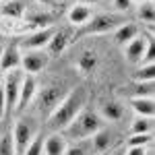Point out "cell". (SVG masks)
Instances as JSON below:
<instances>
[{"label": "cell", "mask_w": 155, "mask_h": 155, "mask_svg": "<svg viewBox=\"0 0 155 155\" xmlns=\"http://www.w3.org/2000/svg\"><path fill=\"white\" fill-rule=\"evenodd\" d=\"M85 104H87V89L85 87L71 89L62 97V101L54 107V112L48 116V128L54 132H62L79 116V112L85 107Z\"/></svg>", "instance_id": "6da1fadb"}, {"label": "cell", "mask_w": 155, "mask_h": 155, "mask_svg": "<svg viewBox=\"0 0 155 155\" xmlns=\"http://www.w3.org/2000/svg\"><path fill=\"white\" fill-rule=\"evenodd\" d=\"M99 128H104V118L93 112V110H81L79 116L72 120L71 124L62 130V137L68 141H83V139H91Z\"/></svg>", "instance_id": "7a4b0ae2"}, {"label": "cell", "mask_w": 155, "mask_h": 155, "mask_svg": "<svg viewBox=\"0 0 155 155\" xmlns=\"http://www.w3.org/2000/svg\"><path fill=\"white\" fill-rule=\"evenodd\" d=\"M66 93H68V91H66V85L60 83V81L48 83L44 89H37L35 97H33L35 104H37V112H39L44 118H48L50 114L54 112V107L62 101V97L66 95Z\"/></svg>", "instance_id": "3957f363"}, {"label": "cell", "mask_w": 155, "mask_h": 155, "mask_svg": "<svg viewBox=\"0 0 155 155\" xmlns=\"http://www.w3.org/2000/svg\"><path fill=\"white\" fill-rule=\"evenodd\" d=\"M122 23H126L122 17L114 15V12H104V15H95V17H91V19L81 27V33H83V35H91V33L101 35V33L116 31Z\"/></svg>", "instance_id": "277c9868"}, {"label": "cell", "mask_w": 155, "mask_h": 155, "mask_svg": "<svg viewBox=\"0 0 155 155\" xmlns=\"http://www.w3.org/2000/svg\"><path fill=\"white\" fill-rule=\"evenodd\" d=\"M12 147H15V155H23L29 143L37 137V126L31 118H21L17 120L15 130H12Z\"/></svg>", "instance_id": "5b68a950"}, {"label": "cell", "mask_w": 155, "mask_h": 155, "mask_svg": "<svg viewBox=\"0 0 155 155\" xmlns=\"http://www.w3.org/2000/svg\"><path fill=\"white\" fill-rule=\"evenodd\" d=\"M21 83H23V72L19 68L15 71H8L4 77H2V91H4V99H6V114L12 112L17 107V101H19V91H21Z\"/></svg>", "instance_id": "8992f818"}, {"label": "cell", "mask_w": 155, "mask_h": 155, "mask_svg": "<svg viewBox=\"0 0 155 155\" xmlns=\"http://www.w3.org/2000/svg\"><path fill=\"white\" fill-rule=\"evenodd\" d=\"M48 60L50 56L44 50H27L25 54H21V66L27 74H35L48 66Z\"/></svg>", "instance_id": "52a82bcc"}, {"label": "cell", "mask_w": 155, "mask_h": 155, "mask_svg": "<svg viewBox=\"0 0 155 155\" xmlns=\"http://www.w3.org/2000/svg\"><path fill=\"white\" fill-rule=\"evenodd\" d=\"M54 27H41V29H37L33 33H29V35H25L19 44L23 46L25 50H44L48 46V41L52 39L54 35Z\"/></svg>", "instance_id": "ba28073f"}, {"label": "cell", "mask_w": 155, "mask_h": 155, "mask_svg": "<svg viewBox=\"0 0 155 155\" xmlns=\"http://www.w3.org/2000/svg\"><path fill=\"white\" fill-rule=\"evenodd\" d=\"M37 93V83L33 74H23V83H21V91H19V101H17V112H23L25 107L33 101Z\"/></svg>", "instance_id": "9c48e42d"}, {"label": "cell", "mask_w": 155, "mask_h": 155, "mask_svg": "<svg viewBox=\"0 0 155 155\" xmlns=\"http://www.w3.org/2000/svg\"><path fill=\"white\" fill-rule=\"evenodd\" d=\"M21 66V50L19 44H8L6 48L0 52V71L8 72Z\"/></svg>", "instance_id": "30bf717a"}, {"label": "cell", "mask_w": 155, "mask_h": 155, "mask_svg": "<svg viewBox=\"0 0 155 155\" xmlns=\"http://www.w3.org/2000/svg\"><path fill=\"white\" fill-rule=\"evenodd\" d=\"M66 17H68V23H71V25H74V27H83V25L93 17V8H91V4L74 2Z\"/></svg>", "instance_id": "8fae6325"}, {"label": "cell", "mask_w": 155, "mask_h": 155, "mask_svg": "<svg viewBox=\"0 0 155 155\" xmlns=\"http://www.w3.org/2000/svg\"><path fill=\"white\" fill-rule=\"evenodd\" d=\"M71 37L72 35L66 31V29H56L54 35H52V39L48 41V46H46V52H48L50 58H54V56L62 54V52L66 50V46L71 44Z\"/></svg>", "instance_id": "7c38bea8"}, {"label": "cell", "mask_w": 155, "mask_h": 155, "mask_svg": "<svg viewBox=\"0 0 155 155\" xmlns=\"http://www.w3.org/2000/svg\"><path fill=\"white\" fill-rule=\"evenodd\" d=\"M147 44H149V39H145V37H139V35L134 37L132 41H128V44L124 46V56H126V60H128L130 64H141Z\"/></svg>", "instance_id": "4fadbf2b"}, {"label": "cell", "mask_w": 155, "mask_h": 155, "mask_svg": "<svg viewBox=\"0 0 155 155\" xmlns=\"http://www.w3.org/2000/svg\"><path fill=\"white\" fill-rule=\"evenodd\" d=\"M68 147V141L62 137V132H52L44 141V153L46 155H64Z\"/></svg>", "instance_id": "5bb4252c"}, {"label": "cell", "mask_w": 155, "mask_h": 155, "mask_svg": "<svg viewBox=\"0 0 155 155\" xmlns=\"http://www.w3.org/2000/svg\"><path fill=\"white\" fill-rule=\"evenodd\" d=\"M91 141V147H93V153H106L107 149L112 147V132L107 128H99V130L89 139Z\"/></svg>", "instance_id": "9a60e30c"}, {"label": "cell", "mask_w": 155, "mask_h": 155, "mask_svg": "<svg viewBox=\"0 0 155 155\" xmlns=\"http://www.w3.org/2000/svg\"><path fill=\"white\" fill-rule=\"evenodd\" d=\"M130 106H132V110L137 112V116L153 118V114H155L153 97H132V99H130Z\"/></svg>", "instance_id": "2e32d148"}, {"label": "cell", "mask_w": 155, "mask_h": 155, "mask_svg": "<svg viewBox=\"0 0 155 155\" xmlns=\"http://www.w3.org/2000/svg\"><path fill=\"white\" fill-rule=\"evenodd\" d=\"M137 35H139V27L134 23H122L118 29H116V33H114V41H116L118 46H126V44L132 41Z\"/></svg>", "instance_id": "e0dca14e"}, {"label": "cell", "mask_w": 155, "mask_h": 155, "mask_svg": "<svg viewBox=\"0 0 155 155\" xmlns=\"http://www.w3.org/2000/svg\"><path fill=\"white\" fill-rule=\"evenodd\" d=\"M122 116H124V107H122V104L114 101V99H110L106 106L101 107V118H104V120L116 122V120H120Z\"/></svg>", "instance_id": "ac0fdd59"}, {"label": "cell", "mask_w": 155, "mask_h": 155, "mask_svg": "<svg viewBox=\"0 0 155 155\" xmlns=\"http://www.w3.org/2000/svg\"><path fill=\"white\" fill-rule=\"evenodd\" d=\"M2 15H4V19H21L25 15V6L19 2V0H8V2H4L2 4Z\"/></svg>", "instance_id": "d6986e66"}, {"label": "cell", "mask_w": 155, "mask_h": 155, "mask_svg": "<svg viewBox=\"0 0 155 155\" xmlns=\"http://www.w3.org/2000/svg\"><path fill=\"white\" fill-rule=\"evenodd\" d=\"M64 155H95V153H93L91 141L89 139H83V141H74V143L68 145Z\"/></svg>", "instance_id": "ffe728a7"}, {"label": "cell", "mask_w": 155, "mask_h": 155, "mask_svg": "<svg viewBox=\"0 0 155 155\" xmlns=\"http://www.w3.org/2000/svg\"><path fill=\"white\" fill-rule=\"evenodd\" d=\"M77 66H79V71L85 72V74L93 72V68L97 66V56H95V52L85 50L83 54H81V58H79V62H77Z\"/></svg>", "instance_id": "44dd1931"}, {"label": "cell", "mask_w": 155, "mask_h": 155, "mask_svg": "<svg viewBox=\"0 0 155 155\" xmlns=\"http://www.w3.org/2000/svg\"><path fill=\"white\" fill-rule=\"evenodd\" d=\"M132 134H153V118L137 116L132 122Z\"/></svg>", "instance_id": "7402d4cb"}, {"label": "cell", "mask_w": 155, "mask_h": 155, "mask_svg": "<svg viewBox=\"0 0 155 155\" xmlns=\"http://www.w3.org/2000/svg\"><path fill=\"white\" fill-rule=\"evenodd\" d=\"M139 19L143 23L151 25L155 21V6H153V0H143L139 4Z\"/></svg>", "instance_id": "603a6c76"}, {"label": "cell", "mask_w": 155, "mask_h": 155, "mask_svg": "<svg viewBox=\"0 0 155 155\" xmlns=\"http://www.w3.org/2000/svg\"><path fill=\"white\" fill-rule=\"evenodd\" d=\"M155 85L153 81H137L132 87V97H153Z\"/></svg>", "instance_id": "cb8c5ba5"}, {"label": "cell", "mask_w": 155, "mask_h": 155, "mask_svg": "<svg viewBox=\"0 0 155 155\" xmlns=\"http://www.w3.org/2000/svg\"><path fill=\"white\" fill-rule=\"evenodd\" d=\"M155 79V62L139 64V71L134 72V81H153Z\"/></svg>", "instance_id": "d4e9b609"}, {"label": "cell", "mask_w": 155, "mask_h": 155, "mask_svg": "<svg viewBox=\"0 0 155 155\" xmlns=\"http://www.w3.org/2000/svg\"><path fill=\"white\" fill-rule=\"evenodd\" d=\"M153 134H132L128 139V147H151Z\"/></svg>", "instance_id": "484cf974"}, {"label": "cell", "mask_w": 155, "mask_h": 155, "mask_svg": "<svg viewBox=\"0 0 155 155\" xmlns=\"http://www.w3.org/2000/svg\"><path fill=\"white\" fill-rule=\"evenodd\" d=\"M23 155H44V137H39V134H37L35 139L29 143V147L25 149Z\"/></svg>", "instance_id": "4316f807"}, {"label": "cell", "mask_w": 155, "mask_h": 155, "mask_svg": "<svg viewBox=\"0 0 155 155\" xmlns=\"http://www.w3.org/2000/svg\"><path fill=\"white\" fill-rule=\"evenodd\" d=\"M0 155H15V147H12V137L11 132L0 137Z\"/></svg>", "instance_id": "83f0119b"}, {"label": "cell", "mask_w": 155, "mask_h": 155, "mask_svg": "<svg viewBox=\"0 0 155 155\" xmlns=\"http://www.w3.org/2000/svg\"><path fill=\"white\" fill-rule=\"evenodd\" d=\"M27 19H29V23L39 25V27L50 23V15H46V12H31V15H27Z\"/></svg>", "instance_id": "f1b7e54d"}, {"label": "cell", "mask_w": 155, "mask_h": 155, "mask_svg": "<svg viewBox=\"0 0 155 155\" xmlns=\"http://www.w3.org/2000/svg\"><path fill=\"white\" fill-rule=\"evenodd\" d=\"M147 151H149V147H128L124 155H147Z\"/></svg>", "instance_id": "f546056e"}, {"label": "cell", "mask_w": 155, "mask_h": 155, "mask_svg": "<svg viewBox=\"0 0 155 155\" xmlns=\"http://www.w3.org/2000/svg\"><path fill=\"white\" fill-rule=\"evenodd\" d=\"M114 6H116L118 11H128L132 6V2L130 0H114Z\"/></svg>", "instance_id": "4dcf8cb0"}, {"label": "cell", "mask_w": 155, "mask_h": 155, "mask_svg": "<svg viewBox=\"0 0 155 155\" xmlns=\"http://www.w3.org/2000/svg\"><path fill=\"white\" fill-rule=\"evenodd\" d=\"M6 116V99H4V91L0 87V120Z\"/></svg>", "instance_id": "1f68e13d"}, {"label": "cell", "mask_w": 155, "mask_h": 155, "mask_svg": "<svg viewBox=\"0 0 155 155\" xmlns=\"http://www.w3.org/2000/svg\"><path fill=\"white\" fill-rule=\"evenodd\" d=\"M35 2H39V4H44V6H48V4H52V0H35Z\"/></svg>", "instance_id": "d6a6232c"}, {"label": "cell", "mask_w": 155, "mask_h": 155, "mask_svg": "<svg viewBox=\"0 0 155 155\" xmlns=\"http://www.w3.org/2000/svg\"><path fill=\"white\" fill-rule=\"evenodd\" d=\"M85 4H97V2H101V0H83Z\"/></svg>", "instance_id": "836d02e7"}, {"label": "cell", "mask_w": 155, "mask_h": 155, "mask_svg": "<svg viewBox=\"0 0 155 155\" xmlns=\"http://www.w3.org/2000/svg\"><path fill=\"white\" fill-rule=\"evenodd\" d=\"M112 155H124V151H114Z\"/></svg>", "instance_id": "e575fe53"}, {"label": "cell", "mask_w": 155, "mask_h": 155, "mask_svg": "<svg viewBox=\"0 0 155 155\" xmlns=\"http://www.w3.org/2000/svg\"><path fill=\"white\" fill-rule=\"evenodd\" d=\"M130 2H137V4H141V2H143V0H130Z\"/></svg>", "instance_id": "d590c367"}, {"label": "cell", "mask_w": 155, "mask_h": 155, "mask_svg": "<svg viewBox=\"0 0 155 155\" xmlns=\"http://www.w3.org/2000/svg\"><path fill=\"white\" fill-rule=\"evenodd\" d=\"M2 74H4V72H2V71H0V83H2Z\"/></svg>", "instance_id": "8d00e7d4"}, {"label": "cell", "mask_w": 155, "mask_h": 155, "mask_svg": "<svg viewBox=\"0 0 155 155\" xmlns=\"http://www.w3.org/2000/svg\"><path fill=\"white\" fill-rule=\"evenodd\" d=\"M147 155H153V153H151V151H147Z\"/></svg>", "instance_id": "74e56055"}, {"label": "cell", "mask_w": 155, "mask_h": 155, "mask_svg": "<svg viewBox=\"0 0 155 155\" xmlns=\"http://www.w3.org/2000/svg\"><path fill=\"white\" fill-rule=\"evenodd\" d=\"M95 155H104V153H95Z\"/></svg>", "instance_id": "f35d334b"}]
</instances>
